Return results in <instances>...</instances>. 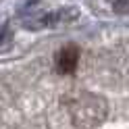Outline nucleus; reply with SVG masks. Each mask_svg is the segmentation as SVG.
Here are the masks:
<instances>
[{"label": "nucleus", "instance_id": "nucleus-1", "mask_svg": "<svg viewBox=\"0 0 129 129\" xmlns=\"http://www.w3.org/2000/svg\"><path fill=\"white\" fill-rule=\"evenodd\" d=\"M54 62H56V71H58L60 75L75 73V69H77V64H79V48L73 46V44L60 48V50L56 52Z\"/></svg>", "mask_w": 129, "mask_h": 129}]
</instances>
